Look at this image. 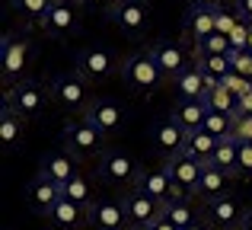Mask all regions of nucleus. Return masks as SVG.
Instances as JSON below:
<instances>
[{"mask_svg":"<svg viewBox=\"0 0 252 230\" xmlns=\"http://www.w3.org/2000/svg\"><path fill=\"white\" fill-rule=\"evenodd\" d=\"M61 144H64V150H70V154L77 157V160H93V157L99 160V157L109 150V137H105L102 131H99L90 118H83V115L70 118V122L64 125Z\"/></svg>","mask_w":252,"mask_h":230,"instance_id":"f257e3e1","label":"nucleus"},{"mask_svg":"<svg viewBox=\"0 0 252 230\" xmlns=\"http://www.w3.org/2000/svg\"><path fill=\"white\" fill-rule=\"evenodd\" d=\"M96 173H99V179H102L105 186L128 189V192H131L134 182H137V176H141V166H137V160L125 147H109L96 160Z\"/></svg>","mask_w":252,"mask_h":230,"instance_id":"f03ea898","label":"nucleus"},{"mask_svg":"<svg viewBox=\"0 0 252 230\" xmlns=\"http://www.w3.org/2000/svg\"><path fill=\"white\" fill-rule=\"evenodd\" d=\"M32 64V45L29 38H23L19 32H6L0 38V74H3L6 87L23 83Z\"/></svg>","mask_w":252,"mask_h":230,"instance_id":"7ed1b4c3","label":"nucleus"},{"mask_svg":"<svg viewBox=\"0 0 252 230\" xmlns=\"http://www.w3.org/2000/svg\"><path fill=\"white\" fill-rule=\"evenodd\" d=\"M3 102L16 115H23L26 122H32V118H42V112L48 109L51 90L45 87V83H38V80H23V83H13V87L6 90Z\"/></svg>","mask_w":252,"mask_h":230,"instance_id":"20e7f679","label":"nucleus"},{"mask_svg":"<svg viewBox=\"0 0 252 230\" xmlns=\"http://www.w3.org/2000/svg\"><path fill=\"white\" fill-rule=\"evenodd\" d=\"M48 90H51V99H55L64 112H70V115L86 112L90 102H93L90 99V80H83L77 70H67V74L51 77Z\"/></svg>","mask_w":252,"mask_h":230,"instance_id":"39448f33","label":"nucleus"},{"mask_svg":"<svg viewBox=\"0 0 252 230\" xmlns=\"http://www.w3.org/2000/svg\"><path fill=\"white\" fill-rule=\"evenodd\" d=\"M74 64H77L74 70L90 83H102V80H109L112 74H122L118 55L112 48H105V45H86V48H80L77 58H74Z\"/></svg>","mask_w":252,"mask_h":230,"instance_id":"423d86ee","label":"nucleus"},{"mask_svg":"<svg viewBox=\"0 0 252 230\" xmlns=\"http://www.w3.org/2000/svg\"><path fill=\"white\" fill-rule=\"evenodd\" d=\"M122 80L128 83L131 90H137V93L150 96L154 90L163 87V70L157 67V61L150 58V51H137V55H128L122 58Z\"/></svg>","mask_w":252,"mask_h":230,"instance_id":"0eeeda50","label":"nucleus"},{"mask_svg":"<svg viewBox=\"0 0 252 230\" xmlns=\"http://www.w3.org/2000/svg\"><path fill=\"white\" fill-rule=\"evenodd\" d=\"M105 16L115 23V29L128 38H141L150 26V10L144 0H118Z\"/></svg>","mask_w":252,"mask_h":230,"instance_id":"6e6552de","label":"nucleus"},{"mask_svg":"<svg viewBox=\"0 0 252 230\" xmlns=\"http://www.w3.org/2000/svg\"><path fill=\"white\" fill-rule=\"evenodd\" d=\"M163 169L169 173V179L176 182V189L182 195H189V198H195V189H198V179H201L204 173V163L195 160L191 154H176V157H166L163 160Z\"/></svg>","mask_w":252,"mask_h":230,"instance_id":"1a4fd4ad","label":"nucleus"},{"mask_svg":"<svg viewBox=\"0 0 252 230\" xmlns=\"http://www.w3.org/2000/svg\"><path fill=\"white\" fill-rule=\"evenodd\" d=\"M150 58L157 61V67L163 70V77L172 83L182 70H189L191 67V61L195 58H189V51H185V45L182 42H172V38H163V42H154L150 45Z\"/></svg>","mask_w":252,"mask_h":230,"instance_id":"9d476101","label":"nucleus"},{"mask_svg":"<svg viewBox=\"0 0 252 230\" xmlns=\"http://www.w3.org/2000/svg\"><path fill=\"white\" fill-rule=\"evenodd\" d=\"M80 26V0H55L48 10V16L42 19V29L48 32L51 38H67L77 32Z\"/></svg>","mask_w":252,"mask_h":230,"instance_id":"9b49d317","label":"nucleus"},{"mask_svg":"<svg viewBox=\"0 0 252 230\" xmlns=\"http://www.w3.org/2000/svg\"><path fill=\"white\" fill-rule=\"evenodd\" d=\"M86 221H90L93 230H128L131 227L122 198H99V201H93L90 211H86Z\"/></svg>","mask_w":252,"mask_h":230,"instance_id":"f8f14e48","label":"nucleus"},{"mask_svg":"<svg viewBox=\"0 0 252 230\" xmlns=\"http://www.w3.org/2000/svg\"><path fill=\"white\" fill-rule=\"evenodd\" d=\"M150 141H154L157 154L163 157H176L185 150V141H189V134H185V128L176 122L172 115L166 118H157L154 125H150Z\"/></svg>","mask_w":252,"mask_h":230,"instance_id":"ddd939ff","label":"nucleus"},{"mask_svg":"<svg viewBox=\"0 0 252 230\" xmlns=\"http://www.w3.org/2000/svg\"><path fill=\"white\" fill-rule=\"evenodd\" d=\"M83 118H90V122L96 125V128L102 131L105 137L122 134V128H125V109L118 106L115 99H109V96H99V99H93L90 109L83 112Z\"/></svg>","mask_w":252,"mask_h":230,"instance_id":"4468645a","label":"nucleus"},{"mask_svg":"<svg viewBox=\"0 0 252 230\" xmlns=\"http://www.w3.org/2000/svg\"><path fill=\"white\" fill-rule=\"evenodd\" d=\"M38 176L51 179L55 186H64V182H70L74 176H80V160H77L70 150H64V147L51 150V154L38 163Z\"/></svg>","mask_w":252,"mask_h":230,"instance_id":"2eb2a0df","label":"nucleus"},{"mask_svg":"<svg viewBox=\"0 0 252 230\" xmlns=\"http://www.w3.org/2000/svg\"><path fill=\"white\" fill-rule=\"evenodd\" d=\"M204 214H208V224L217 227V230H236L243 224V214H246V208L240 205V198H233V192L223 195V198L211 201V205H204Z\"/></svg>","mask_w":252,"mask_h":230,"instance_id":"dca6fc26","label":"nucleus"},{"mask_svg":"<svg viewBox=\"0 0 252 230\" xmlns=\"http://www.w3.org/2000/svg\"><path fill=\"white\" fill-rule=\"evenodd\" d=\"M122 201H125V211H128V221H131V224H147V227H154L157 221L163 218V201L150 198V195L137 192V189L125 192Z\"/></svg>","mask_w":252,"mask_h":230,"instance_id":"f3484780","label":"nucleus"},{"mask_svg":"<svg viewBox=\"0 0 252 230\" xmlns=\"http://www.w3.org/2000/svg\"><path fill=\"white\" fill-rule=\"evenodd\" d=\"M86 211L90 208H83V205H77V201H70V198H58V205L51 208L45 218H48V224L55 227V230H83V227H90V221H86Z\"/></svg>","mask_w":252,"mask_h":230,"instance_id":"a211bd4d","label":"nucleus"},{"mask_svg":"<svg viewBox=\"0 0 252 230\" xmlns=\"http://www.w3.org/2000/svg\"><path fill=\"white\" fill-rule=\"evenodd\" d=\"M134 189L144 192V195H150V198H157V201H169V198H176V195H182L176 189V182L169 179L166 169H141Z\"/></svg>","mask_w":252,"mask_h":230,"instance_id":"6ab92c4d","label":"nucleus"},{"mask_svg":"<svg viewBox=\"0 0 252 230\" xmlns=\"http://www.w3.org/2000/svg\"><path fill=\"white\" fill-rule=\"evenodd\" d=\"M230 186H233V176L223 173V169H217V166H208V163H204V173H201V179H198L195 198H201L204 205H211V201H217V198H223V195H230Z\"/></svg>","mask_w":252,"mask_h":230,"instance_id":"aec40b11","label":"nucleus"},{"mask_svg":"<svg viewBox=\"0 0 252 230\" xmlns=\"http://www.w3.org/2000/svg\"><path fill=\"white\" fill-rule=\"evenodd\" d=\"M58 198H61V186H55V182L45 179V176H35V179L26 186V201H29V208L35 214H48L51 208L58 205Z\"/></svg>","mask_w":252,"mask_h":230,"instance_id":"412c9836","label":"nucleus"},{"mask_svg":"<svg viewBox=\"0 0 252 230\" xmlns=\"http://www.w3.org/2000/svg\"><path fill=\"white\" fill-rule=\"evenodd\" d=\"M217 26V10H204V6H189L182 16V35L191 38V42H201V38H208L211 32H214Z\"/></svg>","mask_w":252,"mask_h":230,"instance_id":"4be33fe9","label":"nucleus"},{"mask_svg":"<svg viewBox=\"0 0 252 230\" xmlns=\"http://www.w3.org/2000/svg\"><path fill=\"white\" fill-rule=\"evenodd\" d=\"M208 87H211V80L201 74V67H198L195 61H191L189 70H182V74L172 80V90H176L179 99H204Z\"/></svg>","mask_w":252,"mask_h":230,"instance_id":"5701e85b","label":"nucleus"},{"mask_svg":"<svg viewBox=\"0 0 252 230\" xmlns=\"http://www.w3.org/2000/svg\"><path fill=\"white\" fill-rule=\"evenodd\" d=\"M172 118L185 128V134L204 128V118H208V106L201 99H179L176 109H172Z\"/></svg>","mask_w":252,"mask_h":230,"instance_id":"b1692460","label":"nucleus"},{"mask_svg":"<svg viewBox=\"0 0 252 230\" xmlns=\"http://www.w3.org/2000/svg\"><path fill=\"white\" fill-rule=\"evenodd\" d=\"M23 134H26V118L16 115L3 102V109H0V144H3L6 150L19 147V144H23Z\"/></svg>","mask_w":252,"mask_h":230,"instance_id":"393cba45","label":"nucleus"},{"mask_svg":"<svg viewBox=\"0 0 252 230\" xmlns=\"http://www.w3.org/2000/svg\"><path fill=\"white\" fill-rule=\"evenodd\" d=\"M236 160H240V144H236L233 137H220L214 157L208 160V166H217V169H223V173H230L236 179Z\"/></svg>","mask_w":252,"mask_h":230,"instance_id":"a878e982","label":"nucleus"},{"mask_svg":"<svg viewBox=\"0 0 252 230\" xmlns=\"http://www.w3.org/2000/svg\"><path fill=\"white\" fill-rule=\"evenodd\" d=\"M195 58V64L201 67V74L208 77L211 83H220L223 77L233 70V64H230V55H191Z\"/></svg>","mask_w":252,"mask_h":230,"instance_id":"bb28decb","label":"nucleus"},{"mask_svg":"<svg viewBox=\"0 0 252 230\" xmlns=\"http://www.w3.org/2000/svg\"><path fill=\"white\" fill-rule=\"evenodd\" d=\"M163 218H169L179 230H185L189 224H195V221H198L195 214H191V201H189V195H176V198L163 201Z\"/></svg>","mask_w":252,"mask_h":230,"instance_id":"cd10ccee","label":"nucleus"},{"mask_svg":"<svg viewBox=\"0 0 252 230\" xmlns=\"http://www.w3.org/2000/svg\"><path fill=\"white\" fill-rule=\"evenodd\" d=\"M201 102L208 106V112H223V115H233V109H236V96L223 83H211Z\"/></svg>","mask_w":252,"mask_h":230,"instance_id":"c85d7f7f","label":"nucleus"},{"mask_svg":"<svg viewBox=\"0 0 252 230\" xmlns=\"http://www.w3.org/2000/svg\"><path fill=\"white\" fill-rule=\"evenodd\" d=\"M214 150H217V137L214 134H208V131H191L189 134V141H185V154H191L195 160H201V163H208L211 157H214Z\"/></svg>","mask_w":252,"mask_h":230,"instance_id":"c756f323","label":"nucleus"},{"mask_svg":"<svg viewBox=\"0 0 252 230\" xmlns=\"http://www.w3.org/2000/svg\"><path fill=\"white\" fill-rule=\"evenodd\" d=\"M10 3H13V10H16L23 19L42 26V19L48 16V10H51V3H55V0H10Z\"/></svg>","mask_w":252,"mask_h":230,"instance_id":"7c9ffc66","label":"nucleus"},{"mask_svg":"<svg viewBox=\"0 0 252 230\" xmlns=\"http://www.w3.org/2000/svg\"><path fill=\"white\" fill-rule=\"evenodd\" d=\"M61 195L64 198H70V201H77V205H83V208H90L93 205V192H90V179L80 173V176H74L70 182H64L61 186Z\"/></svg>","mask_w":252,"mask_h":230,"instance_id":"2f4dec72","label":"nucleus"},{"mask_svg":"<svg viewBox=\"0 0 252 230\" xmlns=\"http://www.w3.org/2000/svg\"><path fill=\"white\" fill-rule=\"evenodd\" d=\"M230 38L220 35V32H211L208 38H201V42L195 45V55H230Z\"/></svg>","mask_w":252,"mask_h":230,"instance_id":"473e14b6","label":"nucleus"},{"mask_svg":"<svg viewBox=\"0 0 252 230\" xmlns=\"http://www.w3.org/2000/svg\"><path fill=\"white\" fill-rule=\"evenodd\" d=\"M204 131H208V134H214L217 141H220V137H230V131H233V115L208 112V118H204Z\"/></svg>","mask_w":252,"mask_h":230,"instance_id":"72a5a7b5","label":"nucleus"},{"mask_svg":"<svg viewBox=\"0 0 252 230\" xmlns=\"http://www.w3.org/2000/svg\"><path fill=\"white\" fill-rule=\"evenodd\" d=\"M236 144H252V115H233V131H230Z\"/></svg>","mask_w":252,"mask_h":230,"instance_id":"f704fd0d","label":"nucleus"},{"mask_svg":"<svg viewBox=\"0 0 252 230\" xmlns=\"http://www.w3.org/2000/svg\"><path fill=\"white\" fill-rule=\"evenodd\" d=\"M220 83H223V87H227L230 93L236 96V99H240V96H246L249 90H252V80H249V77H243V74H236V70H230V74L223 77Z\"/></svg>","mask_w":252,"mask_h":230,"instance_id":"c9c22d12","label":"nucleus"},{"mask_svg":"<svg viewBox=\"0 0 252 230\" xmlns=\"http://www.w3.org/2000/svg\"><path fill=\"white\" fill-rule=\"evenodd\" d=\"M249 32H252V23L240 19V26L230 32V48L233 51H249Z\"/></svg>","mask_w":252,"mask_h":230,"instance_id":"e433bc0d","label":"nucleus"},{"mask_svg":"<svg viewBox=\"0 0 252 230\" xmlns=\"http://www.w3.org/2000/svg\"><path fill=\"white\" fill-rule=\"evenodd\" d=\"M236 179H252V144H240V160H236Z\"/></svg>","mask_w":252,"mask_h":230,"instance_id":"4c0bfd02","label":"nucleus"},{"mask_svg":"<svg viewBox=\"0 0 252 230\" xmlns=\"http://www.w3.org/2000/svg\"><path fill=\"white\" fill-rule=\"evenodd\" d=\"M230 64H233L236 74L252 80V51H230Z\"/></svg>","mask_w":252,"mask_h":230,"instance_id":"58836bf2","label":"nucleus"},{"mask_svg":"<svg viewBox=\"0 0 252 230\" xmlns=\"http://www.w3.org/2000/svg\"><path fill=\"white\" fill-rule=\"evenodd\" d=\"M115 3H118V0H80V6H86V10H96V13H109Z\"/></svg>","mask_w":252,"mask_h":230,"instance_id":"ea45409f","label":"nucleus"},{"mask_svg":"<svg viewBox=\"0 0 252 230\" xmlns=\"http://www.w3.org/2000/svg\"><path fill=\"white\" fill-rule=\"evenodd\" d=\"M233 115H252V90H249L246 96H240V99H236Z\"/></svg>","mask_w":252,"mask_h":230,"instance_id":"a19ab883","label":"nucleus"},{"mask_svg":"<svg viewBox=\"0 0 252 230\" xmlns=\"http://www.w3.org/2000/svg\"><path fill=\"white\" fill-rule=\"evenodd\" d=\"M233 10L240 13V19L252 23V0H233Z\"/></svg>","mask_w":252,"mask_h":230,"instance_id":"79ce46f5","label":"nucleus"},{"mask_svg":"<svg viewBox=\"0 0 252 230\" xmlns=\"http://www.w3.org/2000/svg\"><path fill=\"white\" fill-rule=\"evenodd\" d=\"M191 6H204V10H220L223 0H191Z\"/></svg>","mask_w":252,"mask_h":230,"instance_id":"37998d69","label":"nucleus"},{"mask_svg":"<svg viewBox=\"0 0 252 230\" xmlns=\"http://www.w3.org/2000/svg\"><path fill=\"white\" fill-rule=\"evenodd\" d=\"M154 230H179V227L172 224L169 218H160V221H157V224H154Z\"/></svg>","mask_w":252,"mask_h":230,"instance_id":"c03bdc74","label":"nucleus"},{"mask_svg":"<svg viewBox=\"0 0 252 230\" xmlns=\"http://www.w3.org/2000/svg\"><path fill=\"white\" fill-rule=\"evenodd\" d=\"M243 230H252V208H246V214H243Z\"/></svg>","mask_w":252,"mask_h":230,"instance_id":"a18cd8bd","label":"nucleus"},{"mask_svg":"<svg viewBox=\"0 0 252 230\" xmlns=\"http://www.w3.org/2000/svg\"><path fill=\"white\" fill-rule=\"evenodd\" d=\"M185 230H211V224H208V221H195V224H189Z\"/></svg>","mask_w":252,"mask_h":230,"instance_id":"49530a36","label":"nucleus"},{"mask_svg":"<svg viewBox=\"0 0 252 230\" xmlns=\"http://www.w3.org/2000/svg\"><path fill=\"white\" fill-rule=\"evenodd\" d=\"M128 230H154V227H147V224H131Z\"/></svg>","mask_w":252,"mask_h":230,"instance_id":"de8ad7c7","label":"nucleus"},{"mask_svg":"<svg viewBox=\"0 0 252 230\" xmlns=\"http://www.w3.org/2000/svg\"><path fill=\"white\" fill-rule=\"evenodd\" d=\"M249 51H252V32H249Z\"/></svg>","mask_w":252,"mask_h":230,"instance_id":"09e8293b","label":"nucleus"},{"mask_svg":"<svg viewBox=\"0 0 252 230\" xmlns=\"http://www.w3.org/2000/svg\"><path fill=\"white\" fill-rule=\"evenodd\" d=\"M144 3H150V0H144Z\"/></svg>","mask_w":252,"mask_h":230,"instance_id":"8fccbe9b","label":"nucleus"},{"mask_svg":"<svg viewBox=\"0 0 252 230\" xmlns=\"http://www.w3.org/2000/svg\"><path fill=\"white\" fill-rule=\"evenodd\" d=\"M236 230H243V227H236Z\"/></svg>","mask_w":252,"mask_h":230,"instance_id":"3c124183","label":"nucleus"}]
</instances>
